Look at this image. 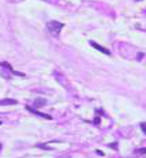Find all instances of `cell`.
<instances>
[{"label": "cell", "mask_w": 146, "mask_h": 158, "mask_svg": "<svg viewBox=\"0 0 146 158\" xmlns=\"http://www.w3.org/2000/svg\"><path fill=\"white\" fill-rule=\"evenodd\" d=\"M0 66H2V67H4V68H6V69H9L14 75H16V76H25V74H23V73H19L18 71H14V69H13V67H12V65L10 64V63H8V62H6V61H4V62H0Z\"/></svg>", "instance_id": "3"}, {"label": "cell", "mask_w": 146, "mask_h": 158, "mask_svg": "<svg viewBox=\"0 0 146 158\" xmlns=\"http://www.w3.org/2000/svg\"><path fill=\"white\" fill-rule=\"evenodd\" d=\"M14 104H17V100L13 99H5L0 100V105L6 106V105H14Z\"/></svg>", "instance_id": "5"}, {"label": "cell", "mask_w": 146, "mask_h": 158, "mask_svg": "<svg viewBox=\"0 0 146 158\" xmlns=\"http://www.w3.org/2000/svg\"><path fill=\"white\" fill-rule=\"evenodd\" d=\"M140 127H141V130L142 131V132L146 135V122H142L140 123Z\"/></svg>", "instance_id": "7"}, {"label": "cell", "mask_w": 146, "mask_h": 158, "mask_svg": "<svg viewBox=\"0 0 146 158\" xmlns=\"http://www.w3.org/2000/svg\"><path fill=\"white\" fill-rule=\"evenodd\" d=\"M48 31L54 37H59L61 32V30L65 27L64 23H61L57 21H50L46 24Z\"/></svg>", "instance_id": "1"}, {"label": "cell", "mask_w": 146, "mask_h": 158, "mask_svg": "<svg viewBox=\"0 0 146 158\" xmlns=\"http://www.w3.org/2000/svg\"><path fill=\"white\" fill-rule=\"evenodd\" d=\"M89 43H90L91 46H93L95 49H97V51H99L100 53H103L107 54V55H110V54H111V53H110V51H109L108 49H106V48L101 46V45H98L97 43H95V42H93V41H90Z\"/></svg>", "instance_id": "2"}, {"label": "cell", "mask_w": 146, "mask_h": 158, "mask_svg": "<svg viewBox=\"0 0 146 158\" xmlns=\"http://www.w3.org/2000/svg\"><path fill=\"white\" fill-rule=\"evenodd\" d=\"M1 123H2V122H1V121H0V124H1Z\"/></svg>", "instance_id": "9"}, {"label": "cell", "mask_w": 146, "mask_h": 158, "mask_svg": "<svg viewBox=\"0 0 146 158\" xmlns=\"http://www.w3.org/2000/svg\"><path fill=\"white\" fill-rule=\"evenodd\" d=\"M45 104H46V100L42 99V98H38V99H36V101H35V105H36V107H42V106H44V105H45Z\"/></svg>", "instance_id": "6"}, {"label": "cell", "mask_w": 146, "mask_h": 158, "mask_svg": "<svg viewBox=\"0 0 146 158\" xmlns=\"http://www.w3.org/2000/svg\"><path fill=\"white\" fill-rule=\"evenodd\" d=\"M26 109L29 110V112L35 114V115H37L41 116V117H44V118H46V119H50V120L52 119V117L51 115H47V114H44V113H41V112L37 111L36 109H34V108H32V107H29V106H26Z\"/></svg>", "instance_id": "4"}, {"label": "cell", "mask_w": 146, "mask_h": 158, "mask_svg": "<svg viewBox=\"0 0 146 158\" xmlns=\"http://www.w3.org/2000/svg\"><path fill=\"white\" fill-rule=\"evenodd\" d=\"M139 152L142 153V154H146V147H145V148H142V149H140Z\"/></svg>", "instance_id": "8"}]
</instances>
